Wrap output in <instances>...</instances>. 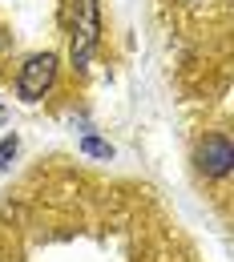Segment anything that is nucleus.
Segmentation results:
<instances>
[{"mask_svg": "<svg viewBox=\"0 0 234 262\" xmlns=\"http://www.w3.org/2000/svg\"><path fill=\"white\" fill-rule=\"evenodd\" d=\"M230 162H234V149H230V137L226 133H214L206 137L198 149V165L206 178H226L230 173Z\"/></svg>", "mask_w": 234, "mask_h": 262, "instance_id": "obj_3", "label": "nucleus"}, {"mask_svg": "<svg viewBox=\"0 0 234 262\" xmlns=\"http://www.w3.org/2000/svg\"><path fill=\"white\" fill-rule=\"evenodd\" d=\"M12 154H16V137L8 133V137L0 141V169H8V162H12Z\"/></svg>", "mask_w": 234, "mask_h": 262, "instance_id": "obj_5", "label": "nucleus"}, {"mask_svg": "<svg viewBox=\"0 0 234 262\" xmlns=\"http://www.w3.org/2000/svg\"><path fill=\"white\" fill-rule=\"evenodd\" d=\"M186 4H194V0H186Z\"/></svg>", "mask_w": 234, "mask_h": 262, "instance_id": "obj_6", "label": "nucleus"}, {"mask_svg": "<svg viewBox=\"0 0 234 262\" xmlns=\"http://www.w3.org/2000/svg\"><path fill=\"white\" fill-rule=\"evenodd\" d=\"M53 77H57V57H53V53H36V57H29V61L20 65V77H16V97L25 101V105L40 101V97H45V89L53 85Z\"/></svg>", "mask_w": 234, "mask_h": 262, "instance_id": "obj_2", "label": "nucleus"}, {"mask_svg": "<svg viewBox=\"0 0 234 262\" xmlns=\"http://www.w3.org/2000/svg\"><path fill=\"white\" fill-rule=\"evenodd\" d=\"M97 45H101L97 0H73V36H69V61H73V69H89Z\"/></svg>", "mask_w": 234, "mask_h": 262, "instance_id": "obj_1", "label": "nucleus"}, {"mask_svg": "<svg viewBox=\"0 0 234 262\" xmlns=\"http://www.w3.org/2000/svg\"><path fill=\"white\" fill-rule=\"evenodd\" d=\"M81 154H89V158H113V145L101 141V137H81Z\"/></svg>", "mask_w": 234, "mask_h": 262, "instance_id": "obj_4", "label": "nucleus"}]
</instances>
